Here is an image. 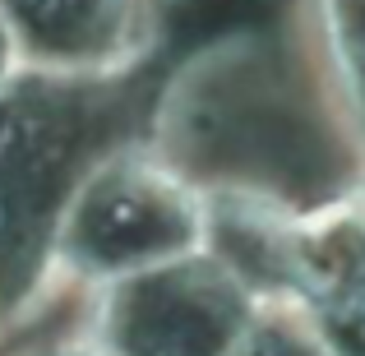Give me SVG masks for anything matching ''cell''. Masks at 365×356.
<instances>
[{"label": "cell", "mask_w": 365, "mask_h": 356, "mask_svg": "<svg viewBox=\"0 0 365 356\" xmlns=\"http://www.w3.org/2000/svg\"><path fill=\"white\" fill-rule=\"evenodd\" d=\"M111 74L24 70L0 88V329L51 292V245L79 176L116 148Z\"/></svg>", "instance_id": "cell-1"}, {"label": "cell", "mask_w": 365, "mask_h": 356, "mask_svg": "<svg viewBox=\"0 0 365 356\" xmlns=\"http://www.w3.org/2000/svg\"><path fill=\"white\" fill-rule=\"evenodd\" d=\"M204 250V185L148 143H116L79 176L51 245V287H98Z\"/></svg>", "instance_id": "cell-2"}, {"label": "cell", "mask_w": 365, "mask_h": 356, "mask_svg": "<svg viewBox=\"0 0 365 356\" xmlns=\"http://www.w3.org/2000/svg\"><path fill=\"white\" fill-rule=\"evenodd\" d=\"M259 296L208 250L83 292V338L107 356H232Z\"/></svg>", "instance_id": "cell-3"}, {"label": "cell", "mask_w": 365, "mask_h": 356, "mask_svg": "<svg viewBox=\"0 0 365 356\" xmlns=\"http://www.w3.org/2000/svg\"><path fill=\"white\" fill-rule=\"evenodd\" d=\"M24 65L56 74H116L134 46V0H0Z\"/></svg>", "instance_id": "cell-4"}, {"label": "cell", "mask_w": 365, "mask_h": 356, "mask_svg": "<svg viewBox=\"0 0 365 356\" xmlns=\"http://www.w3.org/2000/svg\"><path fill=\"white\" fill-rule=\"evenodd\" d=\"M319 9L342 98L365 134V0H319Z\"/></svg>", "instance_id": "cell-5"}, {"label": "cell", "mask_w": 365, "mask_h": 356, "mask_svg": "<svg viewBox=\"0 0 365 356\" xmlns=\"http://www.w3.org/2000/svg\"><path fill=\"white\" fill-rule=\"evenodd\" d=\"M232 356H333L296 301H264Z\"/></svg>", "instance_id": "cell-6"}, {"label": "cell", "mask_w": 365, "mask_h": 356, "mask_svg": "<svg viewBox=\"0 0 365 356\" xmlns=\"http://www.w3.org/2000/svg\"><path fill=\"white\" fill-rule=\"evenodd\" d=\"M333 356H365V273H351L301 305Z\"/></svg>", "instance_id": "cell-7"}, {"label": "cell", "mask_w": 365, "mask_h": 356, "mask_svg": "<svg viewBox=\"0 0 365 356\" xmlns=\"http://www.w3.org/2000/svg\"><path fill=\"white\" fill-rule=\"evenodd\" d=\"M19 70H24V51H19V37H14V28H9V19L0 14V88H5Z\"/></svg>", "instance_id": "cell-8"}, {"label": "cell", "mask_w": 365, "mask_h": 356, "mask_svg": "<svg viewBox=\"0 0 365 356\" xmlns=\"http://www.w3.org/2000/svg\"><path fill=\"white\" fill-rule=\"evenodd\" d=\"M46 356H107V352H102V347H93V342H88V338L79 333L74 342H65V347H51Z\"/></svg>", "instance_id": "cell-9"}, {"label": "cell", "mask_w": 365, "mask_h": 356, "mask_svg": "<svg viewBox=\"0 0 365 356\" xmlns=\"http://www.w3.org/2000/svg\"><path fill=\"white\" fill-rule=\"evenodd\" d=\"M351 199H356V208H361V218H365V180H361L356 190H351Z\"/></svg>", "instance_id": "cell-10"}]
</instances>
